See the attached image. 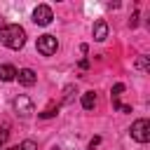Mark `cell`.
I'll use <instances>...</instances> for the list:
<instances>
[{
  "instance_id": "ac0fdd59",
  "label": "cell",
  "mask_w": 150,
  "mask_h": 150,
  "mask_svg": "<svg viewBox=\"0 0 150 150\" xmlns=\"http://www.w3.org/2000/svg\"><path fill=\"white\" fill-rule=\"evenodd\" d=\"M136 23H138V12H134V16H131V19H129V26H131V28H134V26H136Z\"/></svg>"
},
{
  "instance_id": "7c38bea8",
  "label": "cell",
  "mask_w": 150,
  "mask_h": 150,
  "mask_svg": "<svg viewBox=\"0 0 150 150\" xmlns=\"http://www.w3.org/2000/svg\"><path fill=\"white\" fill-rule=\"evenodd\" d=\"M112 108L120 110V112H131V105H124L120 98H112Z\"/></svg>"
},
{
  "instance_id": "2e32d148",
  "label": "cell",
  "mask_w": 150,
  "mask_h": 150,
  "mask_svg": "<svg viewBox=\"0 0 150 150\" xmlns=\"http://www.w3.org/2000/svg\"><path fill=\"white\" fill-rule=\"evenodd\" d=\"M73 101V87H66V98H63V103H70Z\"/></svg>"
},
{
  "instance_id": "30bf717a",
  "label": "cell",
  "mask_w": 150,
  "mask_h": 150,
  "mask_svg": "<svg viewBox=\"0 0 150 150\" xmlns=\"http://www.w3.org/2000/svg\"><path fill=\"white\" fill-rule=\"evenodd\" d=\"M136 68H138V70H143V73H148V68H150V56H138Z\"/></svg>"
},
{
  "instance_id": "9a60e30c",
  "label": "cell",
  "mask_w": 150,
  "mask_h": 150,
  "mask_svg": "<svg viewBox=\"0 0 150 150\" xmlns=\"http://www.w3.org/2000/svg\"><path fill=\"white\" fill-rule=\"evenodd\" d=\"M56 110H59V108H54V105H49V108H47L45 112H40V117H45V120H47V117H54V115H56Z\"/></svg>"
},
{
  "instance_id": "ffe728a7",
  "label": "cell",
  "mask_w": 150,
  "mask_h": 150,
  "mask_svg": "<svg viewBox=\"0 0 150 150\" xmlns=\"http://www.w3.org/2000/svg\"><path fill=\"white\" fill-rule=\"evenodd\" d=\"M5 150H16V148H5Z\"/></svg>"
},
{
  "instance_id": "3957f363",
  "label": "cell",
  "mask_w": 150,
  "mask_h": 150,
  "mask_svg": "<svg viewBox=\"0 0 150 150\" xmlns=\"http://www.w3.org/2000/svg\"><path fill=\"white\" fill-rule=\"evenodd\" d=\"M35 47H38V52H40L42 56H52V54H56L59 42H56V38H54V35H40Z\"/></svg>"
},
{
  "instance_id": "7a4b0ae2",
  "label": "cell",
  "mask_w": 150,
  "mask_h": 150,
  "mask_svg": "<svg viewBox=\"0 0 150 150\" xmlns=\"http://www.w3.org/2000/svg\"><path fill=\"white\" fill-rule=\"evenodd\" d=\"M131 138L138 141V143H148L150 141V120L141 117L131 124Z\"/></svg>"
},
{
  "instance_id": "ba28073f",
  "label": "cell",
  "mask_w": 150,
  "mask_h": 150,
  "mask_svg": "<svg viewBox=\"0 0 150 150\" xmlns=\"http://www.w3.org/2000/svg\"><path fill=\"white\" fill-rule=\"evenodd\" d=\"M0 80H2V82H12V80H16V68L9 66V63H0Z\"/></svg>"
},
{
  "instance_id": "6da1fadb",
  "label": "cell",
  "mask_w": 150,
  "mask_h": 150,
  "mask_svg": "<svg viewBox=\"0 0 150 150\" xmlns=\"http://www.w3.org/2000/svg\"><path fill=\"white\" fill-rule=\"evenodd\" d=\"M0 40L5 47L9 49H21L26 45V30L19 26V23H5L0 28Z\"/></svg>"
},
{
  "instance_id": "8992f818",
  "label": "cell",
  "mask_w": 150,
  "mask_h": 150,
  "mask_svg": "<svg viewBox=\"0 0 150 150\" xmlns=\"http://www.w3.org/2000/svg\"><path fill=\"white\" fill-rule=\"evenodd\" d=\"M16 80H19V84H23V87H33V84L38 82V75H35L33 68H21V70H16Z\"/></svg>"
},
{
  "instance_id": "d6986e66",
  "label": "cell",
  "mask_w": 150,
  "mask_h": 150,
  "mask_svg": "<svg viewBox=\"0 0 150 150\" xmlns=\"http://www.w3.org/2000/svg\"><path fill=\"white\" fill-rule=\"evenodd\" d=\"M52 150H61V148H59V145H54V148H52Z\"/></svg>"
},
{
  "instance_id": "52a82bcc",
  "label": "cell",
  "mask_w": 150,
  "mask_h": 150,
  "mask_svg": "<svg viewBox=\"0 0 150 150\" xmlns=\"http://www.w3.org/2000/svg\"><path fill=\"white\" fill-rule=\"evenodd\" d=\"M108 38V23L103 21V19H98L96 23H94V40L96 42H103Z\"/></svg>"
},
{
  "instance_id": "277c9868",
  "label": "cell",
  "mask_w": 150,
  "mask_h": 150,
  "mask_svg": "<svg viewBox=\"0 0 150 150\" xmlns=\"http://www.w3.org/2000/svg\"><path fill=\"white\" fill-rule=\"evenodd\" d=\"M52 19H54V12H52L49 5H38V7L33 9V21H35L38 26H49Z\"/></svg>"
},
{
  "instance_id": "9c48e42d",
  "label": "cell",
  "mask_w": 150,
  "mask_h": 150,
  "mask_svg": "<svg viewBox=\"0 0 150 150\" xmlns=\"http://www.w3.org/2000/svg\"><path fill=\"white\" fill-rule=\"evenodd\" d=\"M94 105H96V94L94 91H84L82 94V108L84 110H91Z\"/></svg>"
},
{
  "instance_id": "5bb4252c",
  "label": "cell",
  "mask_w": 150,
  "mask_h": 150,
  "mask_svg": "<svg viewBox=\"0 0 150 150\" xmlns=\"http://www.w3.org/2000/svg\"><path fill=\"white\" fill-rule=\"evenodd\" d=\"M122 91H124V84H122V82H117V84L112 87V98H120V94H122Z\"/></svg>"
},
{
  "instance_id": "e0dca14e",
  "label": "cell",
  "mask_w": 150,
  "mask_h": 150,
  "mask_svg": "<svg viewBox=\"0 0 150 150\" xmlns=\"http://www.w3.org/2000/svg\"><path fill=\"white\" fill-rule=\"evenodd\" d=\"M98 143H101V138H98V136H94V138L89 141V150H94V148H96Z\"/></svg>"
},
{
  "instance_id": "4fadbf2b",
  "label": "cell",
  "mask_w": 150,
  "mask_h": 150,
  "mask_svg": "<svg viewBox=\"0 0 150 150\" xmlns=\"http://www.w3.org/2000/svg\"><path fill=\"white\" fill-rule=\"evenodd\" d=\"M7 138H9V127L5 124V127H2V131H0V148L7 143Z\"/></svg>"
},
{
  "instance_id": "5b68a950",
  "label": "cell",
  "mask_w": 150,
  "mask_h": 150,
  "mask_svg": "<svg viewBox=\"0 0 150 150\" xmlns=\"http://www.w3.org/2000/svg\"><path fill=\"white\" fill-rule=\"evenodd\" d=\"M12 105H14L16 115H21V117H28L30 112H35V105H33V101H30L28 96H16Z\"/></svg>"
},
{
  "instance_id": "8fae6325",
  "label": "cell",
  "mask_w": 150,
  "mask_h": 150,
  "mask_svg": "<svg viewBox=\"0 0 150 150\" xmlns=\"http://www.w3.org/2000/svg\"><path fill=\"white\" fill-rule=\"evenodd\" d=\"M16 150H38V143L30 141V138H26V141H21V143L16 145Z\"/></svg>"
}]
</instances>
